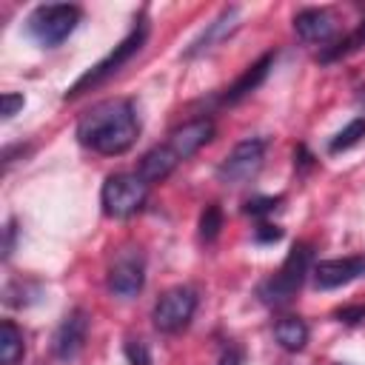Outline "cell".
<instances>
[{
    "mask_svg": "<svg viewBox=\"0 0 365 365\" xmlns=\"http://www.w3.org/2000/svg\"><path fill=\"white\" fill-rule=\"evenodd\" d=\"M140 137V117L134 108V100L128 97H111L88 111H83L77 123V140L80 145L103 154V157H120L125 154Z\"/></svg>",
    "mask_w": 365,
    "mask_h": 365,
    "instance_id": "cell-1",
    "label": "cell"
},
{
    "mask_svg": "<svg viewBox=\"0 0 365 365\" xmlns=\"http://www.w3.org/2000/svg\"><path fill=\"white\" fill-rule=\"evenodd\" d=\"M148 31H151V26H148V17L145 14H140L137 20H134V29L100 60V63H94L88 71H83L71 86H68V91L63 94V100L68 103V100H77L80 94H86V91H91V88H97V86H103L108 77H114L143 46H145V40H148Z\"/></svg>",
    "mask_w": 365,
    "mask_h": 365,
    "instance_id": "cell-2",
    "label": "cell"
},
{
    "mask_svg": "<svg viewBox=\"0 0 365 365\" xmlns=\"http://www.w3.org/2000/svg\"><path fill=\"white\" fill-rule=\"evenodd\" d=\"M311 268H314V248H311V242H294L288 257L282 259L279 271L257 285L259 302L268 305V308L288 305L299 294V288H302L305 277L311 274Z\"/></svg>",
    "mask_w": 365,
    "mask_h": 365,
    "instance_id": "cell-3",
    "label": "cell"
},
{
    "mask_svg": "<svg viewBox=\"0 0 365 365\" xmlns=\"http://www.w3.org/2000/svg\"><path fill=\"white\" fill-rule=\"evenodd\" d=\"M148 182L137 174V171H117L108 174L103 188H100V205L103 214L111 220H128L134 217L145 200H148Z\"/></svg>",
    "mask_w": 365,
    "mask_h": 365,
    "instance_id": "cell-4",
    "label": "cell"
},
{
    "mask_svg": "<svg viewBox=\"0 0 365 365\" xmlns=\"http://www.w3.org/2000/svg\"><path fill=\"white\" fill-rule=\"evenodd\" d=\"M83 20V9L74 3H46L37 6L29 20H26V31L43 46V48H54L63 40H68V34L77 29V23Z\"/></svg>",
    "mask_w": 365,
    "mask_h": 365,
    "instance_id": "cell-5",
    "label": "cell"
},
{
    "mask_svg": "<svg viewBox=\"0 0 365 365\" xmlns=\"http://www.w3.org/2000/svg\"><path fill=\"white\" fill-rule=\"evenodd\" d=\"M265 148L268 143L262 137H248V140H240L225 157L222 163L217 165V180L222 185H231V188H240V185H248L262 163H265Z\"/></svg>",
    "mask_w": 365,
    "mask_h": 365,
    "instance_id": "cell-6",
    "label": "cell"
},
{
    "mask_svg": "<svg viewBox=\"0 0 365 365\" xmlns=\"http://www.w3.org/2000/svg\"><path fill=\"white\" fill-rule=\"evenodd\" d=\"M200 297L191 285H174L160 294V299L151 308V322L160 334H180L182 328L191 325L197 314Z\"/></svg>",
    "mask_w": 365,
    "mask_h": 365,
    "instance_id": "cell-7",
    "label": "cell"
},
{
    "mask_svg": "<svg viewBox=\"0 0 365 365\" xmlns=\"http://www.w3.org/2000/svg\"><path fill=\"white\" fill-rule=\"evenodd\" d=\"M106 285H108V291L114 297H123V299L137 297L143 291V285H145V259H143V251L140 248H123V251H117V257L108 265Z\"/></svg>",
    "mask_w": 365,
    "mask_h": 365,
    "instance_id": "cell-8",
    "label": "cell"
},
{
    "mask_svg": "<svg viewBox=\"0 0 365 365\" xmlns=\"http://www.w3.org/2000/svg\"><path fill=\"white\" fill-rule=\"evenodd\" d=\"M88 311L86 308H71L63 322L57 325L54 336H51V351L60 362H71L77 359V354L83 351L86 339H88Z\"/></svg>",
    "mask_w": 365,
    "mask_h": 365,
    "instance_id": "cell-9",
    "label": "cell"
},
{
    "mask_svg": "<svg viewBox=\"0 0 365 365\" xmlns=\"http://www.w3.org/2000/svg\"><path fill=\"white\" fill-rule=\"evenodd\" d=\"M311 277H314L317 291L342 288V285L365 277V254H354V257H342V259H319V262H314Z\"/></svg>",
    "mask_w": 365,
    "mask_h": 365,
    "instance_id": "cell-10",
    "label": "cell"
},
{
    "mask_svg": "<svg viewBox=\"0 0 365 365\" xmlns=\"http://www.w3.org/2000/svg\"><path fill=\"white\" fill-rule=\"evenodd\" d=\"M214 131H217V125H214L211 117H191V120H185L182 125L171 128L165 145H168V148L177 154V160L182 163V160L194 157L202 145H208V143L214 140Z\"/></svg>",
    "mask_w": 365,
    "mask_h": 365,
    "instance_id": "cell-11",
    "label": "cell"
},
{
    "mask_svg": "<svg viewBox=\"0 0 365 365\" xmlns=\"http://www.w3.org/2000/svg\"><path fill=\"white\" fill-rule=\"evenodd\" d=\"M294 31L302 43L325 46L336 37V14L331 9H302L294 14Z\"/></svg>",
    "mask_w": 365,
    "mask_h": 365,
    "instance_id": "cell-12",
    "label": "cell"
},
{
    "mask_svg": "<svg viewBox=\"0 0 365 365\" xmlns=\"http://www.w3.org/2000/svg\"><path fill=\"white\" fill-rule=\"evenodd\" d=\"M274 60H277V51H265L257 63H251L225 91H222V97H220V103L222 106H234V103H240V100H245L251 91H257L259 86H262V80L268 77V71H271V66H274Z\"/></svg>",
    "mask_w": 365,
    "mask_h": 365,
    "instance_id": "cell-13",
    "label": "cell"
},
{
    "mask_svg": "<svg viewBox=\"0 0 365 365\" xmlns=\"http://www.w3.org/2000/svg\"><path fill=\"white\" fill-rule=\"evenodd\" d=\"M177 165H180L177 154L163 143V145H154L151 151H145V154L140 157L137 174H140L148 185H154V182H163L165 177H171V171H174Z\"/></svg>",
    "mask_w": 365,
    "mask_h": 365,
    "instance_id": "cell-14",
    "label": "cell"
},
{
    "mask_svg": "<svg viewBox=\"0 0 365 365\" xmlns=\"http://www.w3.org/2000/svg\"><path fill=\"white\" fill-rule=\"evenodd\" d=\"M308 336H311V331H308V322L302 317L288 314V317H279L274 322V339H277V345L282 351H291V354L302 351L305 342H308Z\"/></svg>",
    "mask_w": 365,
    "mask_h": 365,
    "instance_id": "cell-15",
    "label": "cell"
},
{
    "mask_svg": "<svg viewBox=\"0 0 365 365\" xmlns=\"http://www.w3.org/2000/svg\"><path fill=\"white\" fill-rule=\"evenodd\" d=\"M237 14H240V9L237 6H228V9H222L220 11V17L214 20V23H208V29L191 43V48L185 51V57H197V54H202V51H208L217 40H222L234 26H237Z\"/></svg>",
    "mask_w": 365,
    "mask_h": 365,
    "instance_id": "cell-16",
    "label": "cell"
},
{
    "mask_svg": "<svg viewBox=\"0 0 365 365\" xmlns=\"http://www.w3.org/2000/svg\"><path fill=\"white\" fill-rule=\"evenodd\" d=\"M26 356V336L14 319H3L0 325V362L3 365H20Z\"/></svg>",
    "mask_w": 365,
    "mask_h": 365,
    "instance_id": "cell-17",
    "label": "cell"
},
{
    "mask_svg": "<svg viewBox=\"0 0 365 365\" xmlns=\"http://www.w3.org/2000/svg\"><path fill=\"white\" fill-rule=\"evenodd\" d=\"M365 46V20H359V26L348 34V37H339L331 48H325L322 54H319V60L322 63H331V60H339V57H345V54H351V51H356V48H362Z\"/></svg>",
    "mask_w": 365,
    "mask_h": 365,
    "instance_id": "cell-18",
    "label": "cell"
},
{
    "mask_svg": "<svg viewBox=\"0 0 365 365\" xmlns=\"http://www.w3.org/2000/svg\"><path fill=\"white\" fill-rule=\"evenodd\" d=\"M362 137H365V117H354L342 131H336V134H334V140L328 143V154L348 151V148H354Z\"/></svg>",
    "mask_w": 365,
    "mask_h": 365,
    "instance_id": "cell-19",
    "label": "cell"
},
{
    "mask_svg": "<svg viewBox=\"0 0 365 365\" xmlns=\"http://www.w3.org/2000/svg\"><path fill=\"white\" fill-rule=\"evenodd\" d=\"M220 228H222V208L217 202H208L205 211L200 214V240L214 242L220 237Z\"/></svg>",
    "mask_w": 365,
    "mask_h": 365,
    "instance_id": "cell-20",
    "label": "cell"
},
{
    "mask_svg": "<svg viewBox=\"0 0 365 365\" xmlns=\"http://www.w3.org/2000/svg\"><path fill=\"white\" fill-rule=\"evenodd\" d=\"M123 351H125L128 365H151V351H148V342L145 339L128 336L125 345H123Z\"/></svg>",
    "mask_w": 365,
    "mask_h": 365,
    "instance_id": "cell-21",
    "label": "cell"
},
{
    "mask_svg": "<svg viewBox=\"0 0 365 365\" xmlns=\"http://www.w3.org/2000/svg\"><path fill=\"white\" fill-rule=\"evenodd\" d=\"M279 202H282V197H251L242 211L251 214V217H265V214H271L274 208H279Z\"/></svg>",
    "mask_w": 365,
    "mask_h": 365,
    "instance_id": "cell-22",
    "label": "cell"
},
{
    "mask_svg": "<svg viewBox=\"0 0 365 365\" xmlns=\"http://www.w3.org/2000/svg\"><path fill=\"white\" fill-rule=\"evenodd\" d=\"M0 114H3V120H11L23 106H26V97L23 94H17V91H6L3 97H0Z\"/></svg>",
    "mask_w": 365,
    "mask_h": 365,
    "instance_id": "cell-23",
    "label": "cell"
},
{
    "mask_svg": "<svg viewBox=\"0 0 365 365\" xmlns=\"http://www.w3.org/2000/svg\"><path fill=\"white\" fill-rule=\"evenodd\" d=\"M334 317H336L339 322H345V325H356V322L365 319V305H345V308H336Z\"/></svg>",
    "mask_w": 365,
    "mask_h": 365,
    "instance_id": "cell-24",
    "label": "cell"
},
{
    "mask_svg": "<svg viewBox=\"0 0 365 365\" xmlns=\"http://www.w3.org/2000/svg\"><path fill=\"white\" fill-rule=\"evenodd\" d=\"M279 237H282V228L268 225V222H262V225L254 231V240H257V242H277Z\"/></svg>",
    "mask_w": 365,
    "mask_h": 365,
    "instance_id": "cell-25",
    "label": "cell"
},
{
    "mask_svg": "<svg viewBox=\"0 0 365 365\" xmlns=\"http://www.w3.org/2000/svg\"><path fill=\"white\" fill-rule=\"evenodd\" d=\"M14 237H17V222H14V220H9V225H6V245H3V259H9V257H11V251H14Z\"/></svg>",
    "mask_w": 365,
    "mask_h": 365,
    "instance_id": "cell-26",
    "label": "cell"
},
{
    "mask_svg": "<svg viewBox=\"0 0 365 365\" xmlns=\"http://www.w3.org/2000/svg\"><path fill=\"white\" fill-rule=\"evenodd\" d=\"M217 365H242L240 348H225V351L220 354V362H217Z\"/></svg>",
    "mask_w": 365,
    "mask_h": 365,
    "instance_id": "cell-27",
    "label": "cell"
},
{
    "mask_svg": "<svg viewBox=\"0 0 365 365\" xmlns=\"http://www.w3.org/2000/svg\"><path fill=\"white\" fill-rule=\"evenodd\" d=\"M362 100H365V88H362Z\"/></svg>",
    "mask_w": 365,
    "mask_h": 365,
    "instance_id": "cell-28",
    "label": "cell"
}]
</instances>
